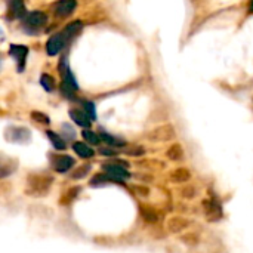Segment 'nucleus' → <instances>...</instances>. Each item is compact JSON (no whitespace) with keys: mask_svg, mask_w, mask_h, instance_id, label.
Listing matches in <instances>:
<instances>
[{"mask_svg":"<svg viewBox=\"0 0 253 253\" xmlns=\"http://www.w3.org/2000/svg\"><path fill=\"white\" fill-rule=\"evenodd\" d=\"M82 27H83V24L80 21H76V22L68 24L61 33H56L55 36H52L49 39V42L46 43V52H47V55H50V56L58 55L65 47V44L82 30Z\"/></svg>","mask_w":253,"mask_h":253,"instance_id":"nucleus-1","label":"nucleus"},{"mask_svg":"<svg viewBox=\"0 0 253 253\" xmlns=\"http://www.w3.org/2000/svg\"><path fill=\"white\" fill-rule=\"evenodd\" d=\"M47 24V15L43 13L42 10H34V12H30L24 16L22 19V27L27 33L30 34H34V33H39L44 25Z\"/></svg>","mask_w":253,"mask_h":253,"instance_id":"nucleus-2","label":"nucleus"},{"mask_svg":"<svg viewBox=\"0 0 253 253\" xmlns=\"http://www.w3.org/2000/svg\"><path fill=\"white\" fill-rule=\"evenodd\" d=\"M58 68H59L61 76H62V90H64V93H65L67 96H71V95L79 89V84H77L76 79L73 77V74H71V71H70L67 58H62V61L59 62Z\"/></svg>","mask_w":253,"mask_h":253,"instance_id":"nucleus-3","label":"nucleus"},{"mask_svg":"<svg viewBox=\"0 0 253 253\" xmlns=\"http://www.w3.org/2000/svg\"><path fill=\"white\" fill-rule=\"evenodd\" d=\"M76 6H77V1L76 0H59V1H56L53 4L52 10H53L55 16H58V18H67V16H70L74 12Z\"/></svg>","mask_w":253,"mask_h":253,"instance_id":"nucleus-4","label":"nucleus"},{"mask_svg":"<svg viewBox=\"0 0 253 253\" xmlns=\"http://www.w3.org/2000/svg\"><path fill=\"white\" fill-rule=\"evenodd\" d=\"M104 170L108 175V178L111 181H114V182H120V181L127 179L130 176V173L125 168H122L119 165H105L104 166Z\"/></svg>","mask_w":253,"mask_h":253,"instance_id":"nucleus-5","label":"nucleus"},{"mask_svg":"<svg viewBox=\"0 0 253 253\" xmlns=\"http://www.w3.org/2000/svg\"><path fill=\"white\" fill-rule=\"evenodd\" d=\"M9 53L16 59V64H18V71H22L24 70V65H25V58H27V53H28V49L27 46H21V44H12L10 49H9Z\"/></svg>","mask_w":253,"mask_h":253,"instance_id":"nucleus-6","label":"nucleus"},{"mask_svg":"<svg viewBox=\"0 0 253 253\" xmlns=\"http://www.w3.org/2000/svg\"><path fill=\"white\" fill-rule=\"evenodd\" d=\"M73 165H74V160L68 156H61V157L55 159V162H53V168L59 173H65L67 170L71 169Z\"/></svg>","mask_w":253,"mask_h":253,"instance_id":"nucleus-7","label":"nucleus"},{"mask_svg":"<svg viewBox=\"0 0 253 253\" xmlns=\"http://www.w3.org/2000/svg\"><path fill=\"white\" fill-rule=\"evenodd\" d=\"M70 117L82 127H89L90 126V117L86 113L80 111V110H70Z\"/></svg>","mask_w":253,"mask_h":253,"instance_id":"nucleus-8","label":"nucleus"},{"mask_svg":"<svg viewBox=\"0 0 253 253\" xmlns=\"http://www.w3.org/2000/svg\"><path fill=\"white\" fill-rule=\"evenodd\" d=\"M7 4H9V9L15 18H24L27 15L24 0H7Z\"/></svg>","mask_w":253,"mask_h":253,"instance_id":"nucleus-9","label":"nucleus"},{"mask_svg":"<svg viewBox=\"0 0 253 253\" xmlns=\"http://www.w3.org/2000/svg\"><path fill=\"white\" fill-rule=\"evenodd\" d=\"M188 227V221L184 218H170L168 222V228L172 233H179L182 230H185Z\"/></svg>","mask_w":253,"mask_h":253,"instance_id":"nucleus-10","label":"nucleus"},{"mask_svg":"<svg viewBox=\"0 0 253 253\" xmlns=\"http://www.w3.org/2000/svg\"><path fill=\"white\" fill-rule=\"evenodd\" d=\"M73 148H74L76 154L80 156L82 159H90V157L95 154L93 150H92L87 144H84V142H76V144L73 145Z\"/></svg>","mask_w":253,"mask_h":253,"instance_id":"nucleus-11","label":"nucleus"},{"mask_svg":"<svg viewBox=\"0 0 253 253\" xmlns=\"http://www.w3.org/2000/svg\"><path fill=\"white\" fill-rule=\"evenodd\" d=\"M151 139H157V141H165V139H172L173 138V130L170 127H162L153 132V135L150 136Z\"/></svg>","mask_w":253,"mask_h":253,"instance_id":"nucleus-12","label":"nucleus"},{"mask_svg":"<svg viewBox=\"0 0 253 253\" xmlns=\"http://www.w3.org/2000/svg\"><path fill=\"white\" fill-rule=\"evenodd\" d=\"M46 135H47V138L50 139V142H52V145L56 148V150H65V142H64V139L58 135V133H55V132H52V130H47L46 132Z\"/></svg>","mask_w":253,"mask_h":253,"instance_id":"nucleus-13","label":"nucleus"},{"mask_svg":"<svg viewBox=\"0 0 253 253\" xmlns=\"http://www.w3.org/2000/svg\"><path fill=\"white\" fill-rule=\"evenodd\" d=\"M172 179H173V181H178V182H185V181L190 179V172L185 170V169L173 170V172H172Z\"/></svg>","mask_w":253,"mask_h":253,"instance_id":"nucleus-14","label":"nucleus"},{"mask_svg":"<svg viewBox=\"0 0 253 253\" xmlns=\"http://www.w3.org/2000/svg\"><path fill=\"white\" fill-rule=\"evenodd\" d=\"M40 83H42L43 89L47 90V92H52V90L55 89V82H53V79H52L49 74H43V76L40 77Z\"/></svg>","mask_w":253,"mask_h":253,"instance_id":"nucleus-15","label":"nucleus"},{"mask_svg":"<svg viewBox=\"0 0 253 253\" xmlns=\"http://www.w3.org/2000/svg\"><path fill=\"white\" fill-rule=\"evenodd\" d=\"M99 136H101V139H102V141H105L108 145H114V147H123V145H125V141L117 139V138L111 136L110 133H101Z\"/></svg>","mask_w":253,"mask_h":253,"instance_id":"nucleus-16","label":"nucleus"},{"mask_svg":"<svg viewBox=\"0 0 253 253\" xmlns=\"http://www.w3.org/2000/svg\"><path fill=\"white\" fill-rule=\"evenodd\" d=\"M83 138L89 142V144H92V145H98L99 142H101V136L99 135H96L95 132H92V130H83Z\"/></svg>","mask_w":253,"mask_h":253,"instance_id":"nucleus-17","label":"nucleus"},{"mask_svg":"<svg viewBox=\"0 0 253 253\" xmlns=\"http://www.w3.org/2000/svg\"><path fill=\"white\" fill-rule=\"evenodd\" d=\"M83 108H84L86 114L90 117V120H96V110H95V104L93 102L84 101L83 102Z\"/></svg>","mask_w":253,"mask_h":253,"instance_id":"nucleus-18","label":"nucleus"},{"mask_svg":"<svg viewBox=\"0 0 253 253\" xmlns=\"http://www.w3.org/2000/svg\"><path fill=\"white\" fill-rule=\"evenodd\" d=\"M168 157L172 159V160L181 159V157H182V150H181V147H179V145H173V147L168 151Z\"/></svg>","mask_w":253,"mask_h":253,"instance_id":"nucleus-19","label":"nucleus"},{"mask_svg":"<svg viewBox=\"0 0 253 253\" xmlns=\"http://www.w3.org/2000/svg\"><path fill=\"white\" fill-rule=\"evenodd\" d=\"M89 170H90V166H89V165H84L83 168H79V169L76 170V173H73V178H74V179L82 178V176L87 175V172H89Z\"/></svg>","mask_w":253,"mask_h":253,"instance_id":"nucleus-20","label":"nucleus"},{"mask_svg":"<svg viewBox=\"0 0 253 253\" xmlns=\"http://www.w3.org/2000/svg\"><path fill=\"white\" fill-rule=\"evenodd\" d=\"M144 218L148 221V222H156L157 221V215L154 211H148V209H144Z\"/></svg>","mask_w":253,"mask_h":253,"instance_id":"nucleus-21","label":"nucleus"},{"mask_svg":"<svg viewBox=\"0 0 253 253\" xmlns=\"http://www.w3.org/2000/svg\"><path fill=\"white\" fill-rule=\"evenodd\" d=\"M33 117L34 119H37L39 122H42V123H49V117H46V116H43V114H40V113H33Z\"/></svg>","mask_w":253,"mask_h":253,"instance_id":"nucleus-22","label":"nucleus"},{"mask_svg":"<svg viewBox=\"0 0 253 253\" xmlns=\"http://www.w3.org/2000/svg\"><path fill=\"white\" fill-rule=\"evenodd\" d=\"M101 154H104V156H113L114 153H113L111 150H105V148H102V150H101Z\"/></svg>","mask_w":253,"mask_h":253,"instance_id":"nucleus-23","label":"nucleus"},{"mask_svg":"<svg viewBox=\"0 0 253 253\" xmlns=\"http://www.w3.org/2000/svg\"><path fill=\"white\" fill-rule=\"evenodd\" d=\"M249 10H251V12H253V0L251 1V4H249Z\"/></svg>","mask_w":253,"mask_h":253,"instance_id":"nucleus-24","label":"nucleus"}]
</instances>
